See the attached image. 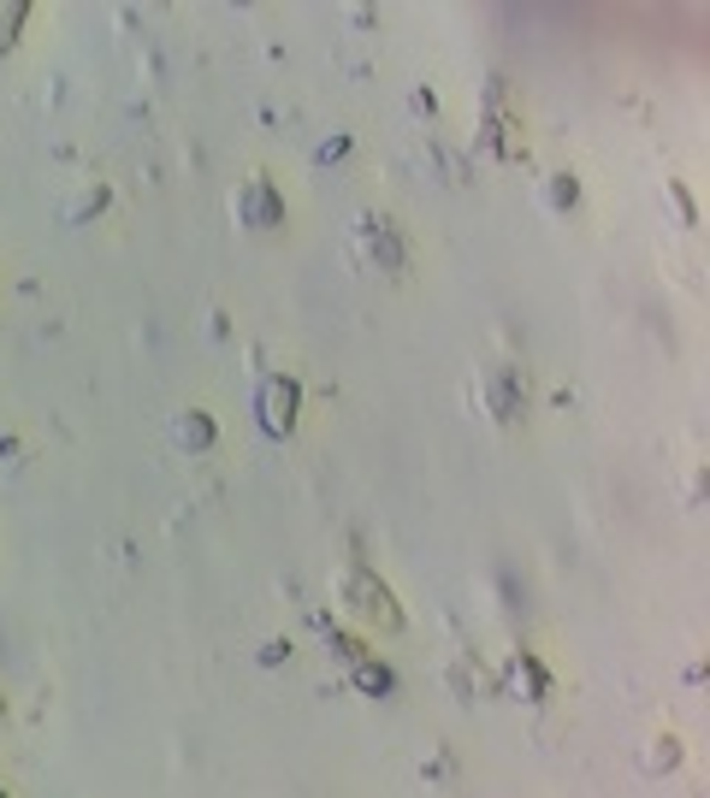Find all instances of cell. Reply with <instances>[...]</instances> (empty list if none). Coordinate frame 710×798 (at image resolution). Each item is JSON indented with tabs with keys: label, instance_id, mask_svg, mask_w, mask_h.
<instances>
[{
	"label": "cell",
	"instance_id": "1",
	"mask_svg": "<svg viewBox=\"0 0 710 798\" xmlns=\"http://www.w3.org/2000/svg\"><path fill=\"white\" fill-rule=\"evenodd\" d=\"M297 379H267L261 385V432L267 438H285L290 426H297Z\"/></svg>",
	"mask_w": 710,
	"mask_h": 798
},
{
	"label": "cell",
	"instance_id": "2",
	"mask_svg": "<svg viewBox=\"0 0 710 798\" xmlns=\"http://www.w3.org/2000/svg\"><path fill=\"white\" fill-rule=\"evenodd\" d=\"M343 603H350L356 615H368V621H379V628H397V603L385 598V585H379L373 574H350V592H343Z\"/></svg>",
	"mask_w": 710,
	"mask_h": 798
},
{
	"label": "cell",
	"instance_id": "3",
	"mask_svg": "<svg viewBox=\"0 0 710 798\" xmlns=\"http://www.w3.org/2000/svg\"><path fill=\"white\" fill-rule=\"evenodd\" d=\"M237 219H244V225H255V231H272V225L285 219V201L272 196V184H261V178H255V184L244 189V196H237Z\"/></svg>",
	"mask_w": 710,
	"mask_h": 798
},
{
	"label": "cell",
	"instance_id": "4",
	"mask_svg": "<svg viewBox=\"0 0 710 798\" xmlns=\"http://www.w3.org/2000/svg\"><path fill=\"white\" fill-rule=\"evenodd\" d=\"M172 438L184 449H207L214 444V421H207V414H178V421H172Z\"/></svg>",
	"mask_w": 710,
	"mask_h": 798
},
{
	"label": "cell",
	"instance_id": "5",
	"mask_svg": "<svg viewBox=\"0 0 710 798\" xmlns=\"http://www.w3.org/2000/svg\"><path fill=\"white\" fill-rule=\"evenodd\" d=\"M545 669H533L527 663V656H522V663H510V692H515V698H545Z\"/></svg>",
	"mask_w": 710,
	"mask_h": 798
},
{
	"label": "cell",
	"instance_id": "6",
	"mask_svg": "<svg viewBox=\"0 0 710 798\" xmlns=\"http://www.w3.org/2000/svg\"><path fill=\"white\" fill-rule=\"evenodd\" d=\"M30 19V7L24 0H7V7H0V54H7L12 42H19V24Z\"/></svg>",
	"mask_w": 710,
	"mask_h": 798
},
{
	"label": "cell",
	"instance_id": "7",
	"mask_svg": "<svg viewBox=\"0 0 710 798\" xmlns=\"http://www.w3.org/2000/svg\"><path fill=\"white\" fill-rule=\"evenodd\" d=\"M675 763H681V745L675 739H651L646 745V769H675Z\"/></svg>",
	"mask_w": 710,
	"mask_h": 798
},
{
	"label": "cell",
	"instance_id": "8",
	"mask_svg": "<svg viewBox=\"0 0 710 798\" xmlns=\"http://www.w3.org/2000/svg\"><path fill=\"white\" fill-rule=\"evenodd\" d=\"M101 207H107V189H101V184H90V189H83V196L72 201V214H65V219H95Z\"/></svg>",
	"mask_w": 710,
	"mask_h": 798
},
{
	"label": "cell",
	"instance_id": "9",
	"mask_svg": "<svg viewBox=\"0 0 710 798\" xmlns=\"http://www.w3.org/2000/svg\"><path fill=\"white\" fill-rule=\"evenodd\" d=\"M545 196H550V207H563V214H568V207L580 201V189H575V178H550Z\"/></svg>",
	"mask_w": 710,
	"mask_h": 798
},
{
	"label": "cell",
	"instance_id": "10",
	"mask_svg": "<svg viewBox=\"0 0 710 798\" xmlns=\"http://www.w3.org/2000/svg\"><path fill=\"white\" fill-rule=\"evenodd\" d=\"M361 692H391V674L385 669H361Z\"/></svg>",
	"mask_w": 710,
	"mask_h": 798
}]
</instances>
